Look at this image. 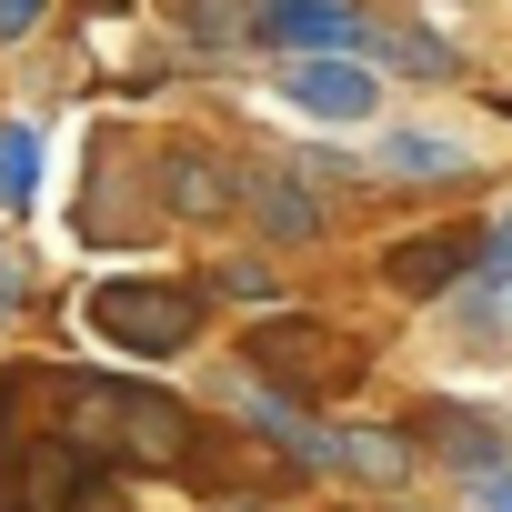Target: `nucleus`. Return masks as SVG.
Here are the masks:
<instances>
[{"label": "nucleus", "instance_id": "0eeeda50", "mask_svg": "<svg viewBox=\"0 0 512 512\" xmlns=\"http://www.w3.org/2000/svg\"><path fill=\"white\" fill-rule=\"evenodd\" d=\"M231 191H241V171H231L221 151H201V141H171V151H161V201H171V211L211 221V211H231Z\"/></svg>", "mask_w": 512, "mask_h": 512}, {"label": "nucleus", "instance_id": "dca6fc26", "mask_svg": "<svg viewBox=\"0 0 512 512\" xmlns=\"http://www.w3.org/2000/svg\"><path fill=\"white\" fill-rule=\"evenodd\" d=\"M482 512H512V472H482Z\"/></svg>", "mask_w": 512, "mask_h": 512}, {"label": "nucleus", "instance_id": "f257e3e1", "mask_svg": "<svg viewBox=\"0 0 512 512\" xmlns=\"http://www.w3.org/2000/svg\"><path fill=\"white\" fill-rule=\"evenodd\" d=\"M61 432L91 462H181L191 452V412L171 392H141V382H111V372L61 382Z\"/></svg>", "mask_w": 512, "mask_h": 512}, {"label": "nucleus", "instance_id": "2eb2a0df", "mask_svg": "<svg viewBox=\"0 0 512 512\" xmlns=\"http://www.w3.org/2000/svg\"><path fill=\"white\" fill-rule=\"evenodd\" d=\"M41 11H51V0H0V41H31Z\"/></svg>", "mask_w": 512, "mask_h": 512}, {"label": "nucleus", "instance_id": "9b49d317", "mask_svg": "<svg viewBox=\"0 0 512 512\" xmlns=\"http://www.w3.org/2000/svg\"><path fill=\"white\" fill-rule=\"evenodd\" d=\"M422 432H432L442 452H462V462H482V472L502 462V442H492V422H482V412H442V402H432V412H422Z\"/></svg>", "mask_w": 512, "mask_h": 512}, {"label": "nucleus", "instance_id": "4468645a", "mask_svg": "<svg viewBox=\"0 0 512 512\" xmlns=\"http://www.w3.org/2000/svg\"><path fill=\"white\" fill-rule=\"evenodd\" d=\"M332 462H352V472H372V482H402V442H382V432H342Z\"/></svg>", "mask_w": 512, "mask_h": 512}, {"label": "nucleus", "instance_id": "f03ea898", "mask_svg": "<svg viewBox=\"0 0 512 512\" xmlns=\"http://www.w3.org/2000/svg\"><path fill=\"white\" fill-rule=\"evenodd\" d=\"M91 332L121 342L131 362H161V352H181L201 332V292H181V282H101L91 292Z\"/></svg>", "mask_w": 512, "mask_h": 512}, {"label": "nucleus", "instance_id": "7ed1b4c3", "mask_svg": "<svg viewBox=\"0 0 512 512\" xmlns=\"http://www.w3.org/2000/svg\"><path fill=\"white\" fill-rule=\"evenodd\" d=\"M251 372H262V382H282V392H302V402H332V392H352V342L332 332V322H262V332H251V352H241Z\"/></svg>", "mask_w": 512, "mask_h": 512}, {"label": "nucleus", "instance_id": "6e6552de", "mask_svg": "<svg viewBox=\"0 0 512 512\" xmlns=\"http://www.w3.org/2000/svg\"><path fill=\"white\" fill-rule=\"evenodd\" d=\"M251 201H262V231L272 241H312L322 231V201H312L302 171H251Z\"/></svg>", "mask_w": 512, "mask_h": 512}, {"label": "nucleus", "instance_id": "f8f14e48", "mask_svg": "<svg viewBox=\"0 0 512 512\" xmlns=\"http://www.w3.org/2000/svg\"><path fill=\"white\" fill-rule=\"evenodd\" d=\"M382 161H392V171L442 181V171H462V141H442V131H392V141H382Z\"/></svg>", "mask_w": 512, "mask_h": 512}, {"label": "nucleus", "instance_id": "f3484780", "mask_svg": "<svg viewBox=\"0 0 512 512\" xmlns=\"http://www.w3.org/2000/svg\"><path fill=\"white\" fill-rule=\"evenodd\" d=\"M492 272H512V211H502V241H492Z\"/></svg>", "mask_w": 512, "mask_h": 512}, {"label": "nucleus", "instance_id": "a211bd4d", "mask_svg": "<svg viewBox=\"0 0 512 512\" xmlns=\"http://www.w3.org/2000/svg\"><path fill=\"white\" fill-rule=\"evenodd\" d=\"M231 512H262V502H231Z\"/></svg>", "mask_w": 512, "mask_h": 512}, {"label": "nucleus", "instance_id": "39448f33", "mask_svg": "<svg viewBox=\"0 0 512 512\" xmlns=\"http://www.w3.org/2000/svg\"><path fill=\"white\" fill-rule=\"evenodd\" d=\"M282 101L292 111H312V121H372V101H382V81L362 71V61H282Z\"/></svg>", "mask_w": 512, "mask_h": 512}, {"label": "nucleus", "instance_id": "423d86ee", "mask_svg": "<svg viewBox=\"0 0 512 512\" xmlns=\"http://www.w3.org/2000/svg\"><path fill=\"white\" fill-rule=\"evenodd\" d=\"M462 272H472V241H462V231H412V241H392V251H382V282H392V292H412V302L452 292Z\"/></svg>", "mask_w": 512, "mask_h": 512}, {"label": "nucleus", "instance_id": "1a4fd4ad", "mask_svg": "<svg viewBox=\"0 0 512 512\" xmlns=\"http://www.w3.org/2000/svg\"><path fill=\"white\" fill-rule=\"evenodd\" d=\"M171 21H181V41H201V51H231V41H262V21H251L241 0H171Z\"/></svg>", "mask_w": 512, "mask_h": 512}, {"label": "nucleus", "instance_id": "ddd939ff", "mask_svg": "<svg viewBox=\"0 0 512 512\" xmlns=\"http://www.w3.org/2000/svg\"><path fill=\"white\" fill-rule=\"evenodd\" d=\"M41 191V141L31 121H0V201H31Z\"/></svg>", "mask_w": 512, "mask_h": 512}, {"label": "nucleus", "instance_id": "9d476101", "mask_svg": "<svg viewBox=\"0 0 512 512\" xmlns=\"http://www.w3.org/2000/svg\"><path fill=\"white\" fill-rule=\"evenodd\" d=\"M362 51L392 61V71H412V81H452V71H462V51H442V41H422V31H372Z\"/></svg>", "mask_w": 512, "mask_h": 512}, {"label": "nucleus", "instance_id": "20e7f679", "mask_svg": "<svg viewBox=\"0 0 512 512\" xmlns=\"http://www.w3.org/2000/svg\"><path fill=\"white\" fill-rule=\"evenodd\" d=\"M262 41L292 51V61H332V51H362V11L352 0H262Z\"/></svg>", "mask_w": 512, "mask_h": 512}]
</instances>
